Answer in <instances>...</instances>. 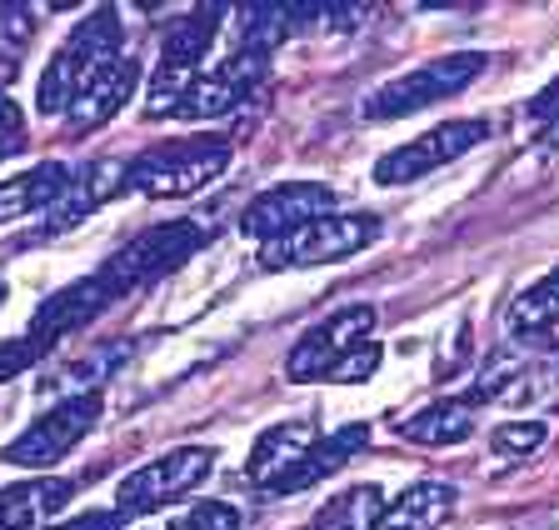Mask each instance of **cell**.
<instances>
[{
    "mask_svg": "<svg viewBox=\"0 0 559 530\" xmlns=\"http://www.w3.org/2000/svg\"><path fill=\"white\" fill-rule=\"evenodd\" d=\"M120 40H126V31H120V11L100 5V11L81 15V25L60 40V50L46 60V71H40L35 110H40V116H66L70 101H75V95H81L85 85L120 56Z\"/></svg>",
    "mask_w": 559,
    "mask_h": 530,
    "instance_id": "obj_1",
    "label": "cell"
},
{
    "mask_svg": "<svg viewBox=\"0 0 559 530\" xmlns=\"http://www.w3.org/2000/svg\"><path fill=\"white\" fill-rule=\"evenodd\" d=\"M230 155L235 145L225 136H186V141H165L126 161V180L130 190L151 196V201H180V196L205 190L210 180H221Z\"/></svg>",
    "mask_w": 559,
    "mask_h": 530,
    "instance_id": "obj_2",
    "label": "cell"
},
{
    "mask_svg": "<svg viewBox=\"0 0 559 530\" xmlns=\"http://www.w3.org/2000/svg\"><path fill=\"white\" fill-rule=\"evenodd\" d=\"M210 236H215V225H210V221H165V225H151V231L130 236L95 275H100V281L110 285V295L120 301V295H130V291H140V285H151V281H160V275H170L175 266H186L190 256H200V250L210 246Z\"/></svg>",
    "mask_w": 559,
    "mask_h": 530,
    "instance_id": "obj_3",
    "label": "cell"
},
{
    "mask_svg": "<svg viewBox=\"0 0 559 530\" xmlns=\"http://www.w3.org/2000/svg\"><path fill=\"white\" fill-rule=\"evenodd\" d=\"M380 240V215L370 211H325L305 221L290 236H275L260 246V271H300V266H335L360 256Z\"/></svg>",
    "mask_w": 559,
    "mask_h": 530,
    "instance_id": "obj_4",
    "label": "cell"
},
{
    "mask_svg": "<svg viewBox=\"0 0 559 530\" xmlns=\"http://www.w3.org/2000/svg\"><path fill=\"white\" fill-rule=\"evenodd\" d=\"M485 75V56L479 50H454V56H435L415 71L395 75V81L374 85L365 95L360 116L365 120H400V116H415V110H430L435 101H450L460 95L465 85H475Z\"/></svg>",
    "mask_w": 559,
    "mask_h": 530,
    "instance_id": "obj_5",
    "label": "cell"
},
{
    "mask_svg": "<svg viewBox=\"0 0 559 530\" xmlns=\"http://www.w3.org/2000/svg\"><path fill=\"white\" fill-rule=\"evenodd\" d=\"M221 15L225 5H195L186 15H170L160 31V66H155V81H151V101H145V116H175L186 85L200 75V56L210 50L215 31H221Z\"/></svg>",
    "mask_w": 559,
    "mask_h": 530,
    "instance_id": "obj_6",
    "label": "cell"
},
{
    "mask_svg": "<svg viewBox=\"0 0 559 530\" xmlns=\"http://www.w3.org/2000/svg\"><path fill=\"white\" fill-rule=\"evenodd\" d=\"M210 471H215V450L210 446H175V450H165V456L145 460L140 471H130L126 481H120L110 510H116L120 520H140L160 506L186 500L190 491H200Z\"/></svg>",
    "mask_w": 559,
    "mask_h": 530,
    "instance_id": "obj_7",
    "label": "cell"
},
{
    "mask_svg": "<svg viewBox=\"0 0 559 530\" xmlns=\"http://www.w3.org/2000/svg\"><path fill=\"white\" fill-rule=\"evenodd\" d=\"M100 411H105L100 390H75V396L50 405L46 415H35L21 436L5 446V460L21 466V471H50V466H60L70 450L91 436Z\"/></svg>",
    "mask_w": 559,
    "mask_h": 530,
    "instance_id": "obj_8",
    "label": "cell"
},
{
    "mask_svg": "<svg viewBox=\"0 0 559 530\" xmlns=\"http://www.w3.org/2000/svg\"><path fill=\"white\" fill-rule=\"evenodd\" d=\"M485 136H489L485 120H444V126L425 130V136H415V141L384 151L380 161H374L370 176L380 180V186H415V180H425V176H435V170H444V165H454L460 155H469Z\"/></svg>",
    "mask_w": 559,
    "mask_h": 530,
    "instance_id": "obj_9",
    "label": "cell"
},
{
    "mask_svg": "<svg viewBox=\"0 0 559 530\" xmlns=\"http://www.w3.org/2000/svg\"><path fill=\"white\" fill-rule=\"evenodd\" d=\"M370 330H374V306L335 310L330 320L310 326L300 341H295V351L285 355V376H290L295 386H305V380H330V370H335L349 351H360V345L370 341Z\"/></svg>",
    "mask_w": 559,
    "mask_h": 530,
    "instance_id": "obj_10",
    "label": "cell"
},
{
    "mask_svg": "<svg viewBox=\"0 0 559 530\" xmlns=\"http://www.w3.org/2000/svg\"><path fill=\"white\" fill-rule=\"evenodd\" d=\"M330 201H335V190H330L325 180H280V186L260 190L255 201L240 211V231L265 246V240H275V236L300 231L314 215H325Z\"/></svg>",
    "mask_w": 559,
    "mask_h": 530,
    "instance_id": "obj_11",
    "label": "cell"
},
{
    "mask_svg": "<svg viewBox=\"0 0 559 530\" xmlns=\"http://www.w3.org/2000/svg\"><path fill=\"white\" fill-rule=\"evenodd\" d=\"M270 75V56H255V50H235L225 56L215 71L195 75L180 95V106H175L170 120H215V116H230L240 106L245 95L255 91L260 81Z\"/></svg>",
    "mask_w": 559,
    "mask_h": 530,
    "instance_id": "obj_12",
    "label": "cell"
},
{
    "mask_svg": "<svg viewBox=\"0 0 559 530\" xmlns=\"http://www.w3.org/2000/svg\"><path fill=\"white\" fill-rule=\"evenodd\" d=\"M110 306H116L110 285H105L100 275H85V281H70V285H60L56 295H46V301L35 306L25 335H31L40 351H50L56 341H66V335H75V330L95 326Z\"/></svg>",
    "mask_w": 559,
    "mask_h": 530,
    "instance_id": "obj_13",
    "label": "cell"
},
{
    "mask_svg": "<svg viewBox=\"0 0 559 530\" xmlns=\"http://www.w3.org/2000/svg\"><path fill=\"white\" fill-rule=\"evenodd\" d=\"M120 190H130L126 161H91V165H81V170H70V180L56 196V205L40 215V236H60L70 225H81L85 215H95L100 205L116 201Z\"/></svg>",
    "mask_w": 559,
    "mask_h": 530,
    "instance_id": "obj_14",
    "label": "cell"
},
{
    "mask_svg": "<svg viewBox=\"0 0 559 530\" xmlns=\"http://www.w3.org/2000/svg\"><path fill=\"white\" fill-rule=\"evenodd\" d=\"M320 440V425L314 421H280L270 425L265 436L250 446V460H245V481L255 491H270L280 475H290L300 466V456Z\"/></svg>",
    "mask_w": 559,
    "mask_h": 530,
    "instance_id": "obj_15",
    "label": "cell"
},
{
    "mask_svg": "<svg viewBox=\"0 0 559 530\" xmlns=\"http://www.w3.org/2000/svg\"><path fill=\"white\" fill-rule=\"evenodd\" d=\"M365 440H370V425H340V431H330V436H320L310 450L300 456V466H295L290 475H280L275 485H270L265 495H295V491H310V485L330 481L335 471H345L349 460L365 450Z\"/></svg>",
    "mask_w": 559,
    "mask_h": 530,
    "instance_id": "obj_16",
    "label": "cell"
},
{
    "mask_svg": "<svg viewBox=\"0 0 559 530\" xmlns=\"http://www.w3.org/2000/svg\"><path fill=\"white\" fill-rule=\"evenodd\" d=\"M135 81H140V66L130 56H116L110 66H105L100 75H95L91 85H85L75 101L66 106V126L75 130V136H85V130L105 126V120L116 116L120 106H126L130 95H135Z\"/></svg>",
    "mask_w": 559,
    "mask_h": 530,
    "instance_id": "obj_17",
    "label": "cell"
},
{
    "mask_svg": "<svg viewBox=\"0 0 559 530\" xmlns=\"http://www.w3.org/2000/svg\"><path fill=\"white\" fill-rule=\"evenodd\" d=\"M70 495H75V481H60V475H35V481L5 485L0 491V530H35L40 520L66 510Z\"/></svg>",
    "mask_w": 559,
    "mask_h": 530,
    "instance_id": "obj_18",
    "label": "cell"
},
{
    "mask_svg": "<svg viewBox=\"0 0 559 530\" xmlns=\"http://www.w3.org/2000/svg\"><path fill=\"white\" fill-rule=\"evenodd\" d=\"M66 180H70V170L60 161H40L31 170H21V176H5L0 180V225L50 211L56 196L66 190Z\"/></svg>",
    "mask_w": 559,
    "mask_h": 530,
    "instance_id": "obj_19",
    "label": "cell"
},
{
    "mask_svg": "<svg viewBox=\"0 0 559 530\" xmlns=\"http://www.w3.org/2000/svg\"><path fill=\"white\" fill-rule=\"evenodd\" d=\"M460 506V491L450 481H419L400 495L395 506H384L380 530H440Z\"/></svg>",
    "mask_w": 559,
    "mask_h": 530,
    "instance_id": "obj_20",
    "label": "cell"
},
{
    "mask_svg": "<svg viewBox=\"0 0 559 530\" xmlns=\"http://www.w3.org/2000/svg\"><path fill=\"white\" fill-rule=\"evenodd\" d=\"M559 380L549 366H495L489 376H479L469 386L465 405H520L535 396H555Z\"/></svg>",
    "mask_w": 559,
    "mask_h": 530,
    "instance_id": "obj_21",
    "label": "cell"
},
{
    "mask_svg": "<svg viewBox=\"0 0 559 530\" xmlns=\"http://www.w3.org/2000/svg\"><path fill=\"white\" fill-rule=\"evenodd\" d=\"M400 440H415V446H460V440L475 436V405L465 401H435L425 411L395 421Z\"/></svg>",
    "mask_w": 559,
    "mask_h": 530,
    "instance_id": "obj_22",
    "label": "cell"
},
{
    "mask_svg": "<svg viewBox=\"0 0 559 530\" xmlns=\"http://www.w3.org/2000/svg\"><path fill=\"white\" fill-rule=\"evenodd\" d=\"M300 31L295 25V5H280V0H255V5H240V40L235 50H255V56H275L280 40Z\"/></svg>",
    "mask_w": 559,
    "mask_h": 530,
    "instance_id": "obj_23",
    "label": "cell"
},
{
    "mask_svg": "<svg viewBox=\"0 0 559 530\" xmlns=\"http://www.w3.org/2000/svg\"><path fill=\"white\" fill-rule=\"evenodd\" d=\"M549 320H559V266L549 275H539L535 285H524V291L510 301V310H504V326H510L514 341L539 335Z\"/></svg>",
    "mask_w": 559,
    "mask_h": 530,
    "instance_id": "obj_24",
    "label": "cell"
},
{
    "mask_svg": "<svg viewBox=\"0 0 559 530\" xmlns=\"http://www.w3.org/2000/svg\"><path fill=\"white\" fill-rule=\"evenodd\" d=\"M380 520H384L380 485H349L310 520V530H380Z\"/></svg>",
    "mask_w": 559,
    "mask_h": 530,
    "instance_id": "obj_25",
    "label": "cell"
},
{
    "mask_svg": "<svg viewBox=\"0 0 559 530\" xmlns=\"http://www.w3.org/2000/svg\"><path fill=\"white\" fill-rule=\"evenodd\" d=\"M545 436H549L545 421H504V425H495L489 450H495L500 460H524V456H535V450L545 446Z\"/></svg>",
    "mask_w": 559,
    "mask_h": 530,
    "instance_id": "obj_26",
    "label": "cell"
},
{
    "mask_svg": "<svg viewBox=\"0 0 559 530\" xmlns=\"http://www.w3.org/2000/svg\"><path fill=\"white\" fill-rule=\"evenodd\" d=\"M165 530H240V510L230 500H200L180 520H170Z\"/></svg>",
    "mask_w": 559,
    "mask_h": 530,
    "instance_id": "obj_27",
    "label": "cell"
},
{
    "mask_svg": "<svg viewBox=\"0 0 559 530\" xmlns=\"http://www.w3.org/2000/svg\"><path fill=\"white\" fill-rule=\"evenodd\" d=\"M374 366H380V341H365L360 351H349L345 361H340L335 370H330V380H340V386H360V380H370L374 376Z\"/></svg>",
    "mask_w": 559,
    "mask_h": 530,
    "instance_id": "obj_28",
    "label": "cell"
},
{
    "mask_svg": "<svg viewBox=\"0 0 559 530\" xmlns=\"http://www.w3.org/2000/svg\"><path fill=\"white\" fill-rule=\"evenodd\" d=\"M40 355H46V351H40L31 335H11V341H0V386H5L11 376H25Z\"/></svg>",
    "mask_w": 559,
    "mask_h": 530,
    "instance_id": "obj_29",
    "label": "cell"
},
{
    "mask_svg": "<svg viewBox=\"0 0 559 530\" xmlns=\"http://www.w3.org/2000/svg\"><path fill=\"white\" fill-rule=\"evenodd\" d=\"M25 116H21V106H15L11 95H0V161H11V155H21L25 151Z\"/></svg>",
    "mask_w": 559,
    "mask_h": 530,
    "instance_id": "obj_30",
    "label": "cell"
},
{
    "mask_svg": "<svg viewBox=\"0 0 559 530\" xmlns=\"http://www.w3.org/2000/svg\"><path fill=\"white\" fill-rule=\"evenodd\" d=\"M40 530H126V520L116 510H85L81 520H66V526H40Z\"/></svg>",
    "mask_w": 559,
    "mask_h": 530,
    "instance_id": "obj_31",
    "label": "cell"
},
{
    "mask_svg": "<svg viewBox=\"0 0 559 530\" xmlns=\"http://www.w3.org/2000/svg\"><path fill=\"white\" fill-rule=\"evenodd\" d=\"M524 110H530V120H555L559 116V81H549Z\"/></svg>",
    "mask_w": 559,
    "mask_h": 530,
    "instance_id": "obj_32",
    "label": "cell"
},
{
    "mask_svg": "<svg viewBox=\"0 0 559 530\" xmlns=\"http://www.w3.org/2000/svg\"><path fill=\"white\" fill-rule=\"evenodd\" d=\"M15 75H21V50H15V46H0V91H5Z\"/></svg>",
    "mask_w": 559,
    "mask_h": 530,
    "instance_id": "obj_33",
    "label": "cell"
},
{
    "mask_svg": "<svg viewBox=\"0 0 559 530\" xmlns=\"http://www.w3.org/2000/svg\"><path fill=\"white\" fill-rule=\"evenodd\" d=\"M530 345H539V351H549V355H559V320H549L539 335H530Z\"/></svg>",
    "mask_w": 559,
    "mask_h": 530,
    "instance_id": "obj_34",
    "label": "cell"
},
{
    "mask_svg": "<svg viewBox=\"0 0 559 530\" xmlns=\"http://www.w3.org/2000/svg\"><path fill=\"white\" fill-rule=\"evenodd\" d=\"M539 145L559 155V116H555V120H545V130H539Z\"/></svg>",
    "mask_w": 559,
    "mask_h": 530,
    "instance_id": "obj_35",
    "label": "cell"
},
{
    "mask_svg": "<svg viewBox=\"0 0 559 530\" xmlns=\"http://www.w3.org/2000/svg\"><path fill=\"white\" fill-rule=\"evenodd\" d=\"M0 306H5V281H0Z\"/></svg>",
    "mask_w": 559,
    "mask_h": 530,
    "instance_id": "obj_36",
    "label": "cell"
}]
</instances>
